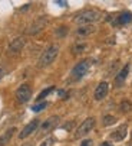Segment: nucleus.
I'll return each mask as SVG.
<instances>
[{"mask_svg":"<svg viewBox=\"0 0 132 146\" xmlns=\"http://www.w3.org/2000/svg\"><path fill=\"white\" fill-rule=\"evenodd\" d=\"M101 17H102V13L99 10L89 9V10H83V12L78 13L73 20L78 25H80V26H88V25H92V23L99 22Z\"/></svg>","mask_w":132,"mask_h":146,"instance_id":"nucleus-1","label":"nucleus"},{"mask_svg":"<svg viewBox=\"0 0 132 146\" xmlns=\"http://www.w3.org/2000/svg\"><path fill=\"white\" fill-rule=\"evenodd\" d=\"M58 54H59V46H58V45H52V46H49L45 52L42 54V56H40V59H39V62H37L39 68L49 67L52 62L56 59Z\"/></svg>","mask_w":132,"mask_h":146,"instance_id":"nucleus-2","label":"nucleus"},{"mask_svg":"<svg viewBox=\"0 0 132 146\" xmlns=\"http://www.w3.org/2000/svg\"><path fill=\"white\" fill-rule=\"evenodd\" d=\"M48 22H49V19H48L46 16H40V17L35 19L33 22H32V23L27 26L26 33H27V35H37L39 32H42L43 29L46 28Z\"/></svg>","mask_w":132,"mask_h":146,"instance_id":"nucleus-3","label":"nucleus"},{"mask_svg":"<svg viewBox=\"0 0 132 146\" xmlns=\"http://www.w3.org/2000/svg\"><path fill=\"white\" fill-rule=\"evenodd\" d=\"M89 67H91V61H89V59H83V61L78 62V64L73 67L72 72H71L72 80H73V81H78V80H80L82 77H85V74L88 72Z\"/></svg>","mask_w":132,"mask_h":146,"instance_id":"nucleus-4","label":"nucleus"},{"mask_svg":"<svg viewBox=\"0 0 132 146\" xmlns=\"http://www.w3.org/2000/svg\"><path fill=\"white\" fill-rule=\"evenodd\" d=\"M95 123H96V120L93 117H88L83 123H80V126L75 132V139H79V137H83L85 135H88L95 127Z\"/></svg>","mask_w":132,"mask_h":146,"instance_id":"nucleus-5","label":"nucleus"},{"mask_svg":"<svg viewBox=\"0 0 132 146\" xmlns=\"http://www.w3.org/2000/svg\"><path fill=\"white\" fill-rule=\"evenodd\" d=\"M32 97V88L29 84H22L16 90V98L19 103H27Z\"/></svg>","mask_w":132,"mask_h":146,"instance_id":"nucleus-6","label":"nucleus"},{"mask_svg":"<svg viewBox=\"0 0 132 146\" xmlns=\"http://www.w3.org/2000/svg\"><path fill=\"white\" fill-rule=\"evenodd\" d=\"M26 45V38L23 36H19L16 39H13L12 42L9 44V48H7V52L10 55H14V54H19L22 49H23V46Z\"/></svg>","mask_w":132,"mask_h":146,"instance_id":"nucleus-7","label":"nucleus"},{"mask_svg":"<svg viewBox=\"0 0 132 146\" xmlns=\"http://www.w3.org/2000/svg\"><path fill=\"white\" fill-rule=\"evenodd\" d=\"M39 123H40V121H39L37 119H35V120H32L30 123H27L26 126H25V129L19 133V139H26V137H29V136L39 127Z\"/></svg>","mask_w":132,"mask_h":146,"instance_id":"nucleus-8","label":"nucleus"},{"mask_svg":"<svg viewBox=\"0 0 132 146\" xmlns=\"http://www.w3.org/2000/svg\"><path fill=\"white\" fill-rule=\"evenodd\" d=\"M60 121V117L59 116H50L49 119H46L45 121H43L42 124H40V132H49V130H52L53 127H56L58 126V123Z\"/></svg>","mask_w":132,"mask_h":146,"instance_id":"nucleus-9","label":"nucleus"},{"mask_svg":"<svg viewBox=\"0 0 132 146\" xmlns=\"http://www.w3.org/2000/svg\"><path fill=\"white\" fill-rule=\"evenodd\" d=\"M108 91H109V84L106 81H102V82H99L98 84V87H96V90H95V100L96 101H101V100H103L106 96H108Z\"/></svg>","mask_w":132,"mask_h":146,"instance_id":"nucleus-10","label":"nucleus"},{"mask_svg":"<svg viewBox=\"0 0 132 146\" xmlns=\"http://www.w3.org/2000/svg\"><path fill=\"white\" fill-rule=\"evenodd\" d=\"M126 135H128V126L126 124H122V126H119L116 130H114L111 133V139L115 142H121L126 137Z\"/></svg>","mask_w":132,"mask_h":146,"instance_id":"nucleus-11","label":"nucleus"},{"mask_svg":"<svg viewBox=\"0 0 132 146\" xmlns=\"http://www.w3.org/2000/svg\"><path fill=\"white\" fill-rule=\"evenodd\" d=\"M128 74H129V64H126V65H124V68L118 72V75L115 77V84L116 86H121L122 82L126 80V77H128Z\"/></svg>","mask_w":132,"mask_h":146,"instance_id":"nucleus-12","label":"nucleus"},{"mask_svg":"<svg viewBox=\"0 0 132 146\" xmlns=\"http://www.w3.org/2000/svg\"><path fill=\"white\" fill-rule=\"evenodd\" d=\"M129 22H132V13H129V12H124V13H121L119 16H118V19L115 20V25H126V23H129Z\"/></svg>","mask_w":132,"mask_h":146,"instance_id":"nucleus-13","label":"nucleus"},{"mask_svg":"<svg viewBox=\"0 0 132 146\" xmlns=\"http://www.w3.org/2000/svg\"><path fill=\"white\" fill-rule=\"evenodd\" d=\"M14 132H16V127H10L7 132H5L2 136H0V146H6L10 142L12 136L14 135Z\"/></svg>","mask_w":132,"mask_h":146,"instance_id":"nucleus-14","label":"nucleus"},{"mask_svg":"<svg viewBox=\"0 0 132 146\" xmlns=\"http://www.w3.org/2000/svg\"><path fill=\"white\" fill-rule=\"evenodd\" d=\"M95 32V26L92 25H88V26H80L76 29V35L78 36H89Z\"/></svg>","mask_w":132,"mask_h":146,"instance_id":"nucleus-15","label":"nucleus"},{"mask_svg":"<svg viewBox=\"0 0 132 146\" xmlns=\"http://www.w3.org/2000/svg\"><path fill=\"white\" fill-rule=\"evenodd\" d=\"M85 49H86V44H85V42H75L73 46H72V52H73L75 55L82 54Z\"/></svg>","mask_w":132,"mask_h":146,"instance_id":"nucleus-16","label":"nucleus"},{"mask_svg":"<svg viewBox=\"0 0 132 146\" xmlns=\"http://www.w3.org/2000/svg\"><path fill=\"white\" fill-rule=\"evenodd\" d=\"M114 123H116V117L115 116L106 114V116L102 117V124H103V126H112Z\"/></svg>","mask_w":132,"mask_h":146,"instance_id":"nucleus-17","label":"nucleus"},{"mask_svg":"<svg viewBox=\"0 0 132 146\" xmlns=\"http://www.w3.org/2000/svg\"><path fill=\"white\" fill-rule=\"evenodd\" d=\"M119 107H121V111L128 113V111H131V109H132V104H131L129 100H122V103H121Z\"/></svg>","mask_w":132,"mask_h":146,"instance_id":"nucleus-18","label":"nucleus"},{"mask_svg":"<svg viewBox=\"0 0 132 146\" xmlns=\"http://www.w3.org/2000/svg\"><path fill=\"white\" fill-rule=\"evenodd\" d=\"M53 90H55V87H48L46 90H43V91H42V93L37 96V101H40V100H43L45 97H48V96H49V94H50Z\"/></svg>","mask_w":132,"mask_h":146,"instance_id":"nucleus-19","label":"nucleus"},{"mask_svg":"<svg viewBox=\"0 0 132 146\" xmlns=\"http://www.w3.org/2000/svg\"><path fill=\"white\" fill-rule=\"evenodd\" d=\"M48 107V103H39V104H35V106L32 107V111H35V113H39V111H42V110H45Z\"/></svg>","mask_w":132,"mask_h":146,"instance_id":"nucleus-20","label":"nucleus"},{"mask_svg":"<svg viewBox=\"0 0 132 146\" xmlns=\"http://www.w3.org/2000/svg\"><path fill=\"white\" fill-rule=\"evenodd\" d=\"M66 33H68V28H66V26H62V28L56 29V35L58 36H65Z\"/></svg>","mask_w":132,"mask_h":146,"instance_id":"nucleus-21","label":"nucleus"},{"mask_svg":"<svg viewBox=\"0 0 132 146\" xmlns=\"http://www.w3.org/2000/svg\"><path fill=\"white\" fill-rule=\"evenodd\" d=\"M92 143H93V142H92L91 139H85V140L80 143V146H92Z\"/></svg>","mask_w":132,"mask_h":146,"instance_id":"nucleus-22","label":"nucleus"},{"mask_svg":"<svg viewBox=\"0 0 132 146\" xmlns=\"http://www.w3.org/2000/svg\"><path fill=\"white\" fill-rule=\"evenodd\" d=\"M50 145H52V139H46L40 146H50Z\"/></svg>","mask_w":132,"mask_h":146,"instance_id":"nucleus-23","label":"nucleus"},{"mask_svg":"<svg viewBox=\"0 0 132 146\" xmlns=\"http://www.w3.org/2000/svg\"><path fill=\"white\" fill-rule=\"evenodd\" d=\"M56 5H59V6H68V3H66V2H62V0H58V2H56Z\"/></svg>","mask_w":132,"mask_h":146,"instance_id":"nucleus-24","label":"nucleus"},{"mask_svg":"<svg viewBox=\"0 0 132 146\" xmlns=\"http://www.w3.org/2000/svg\"><path fill=\"white\" fill-rule=\"evenodd\" d=\"M101 146H112V145L108 143V142H103V143H101Z\"/></svg>","mask_w":132,"mask_h":146,"instance_id":"nucleus-25","label":"nucleus"},{"mask_svg":"<svg viewBox=\"0 0 132 146\" xmlns=\"http://www.w3.org/2000/svg\"><path fill=\"white\" fill-rule=\"evenodd\" d=\"M59 96H60V97H63V96H65V91H62V90H60V91H59Z\"/></svg>","mask_w":132,"mask_h":146,"instance_id":"nucleus-26","label":"nucleus"},{"mask_svg":"<svg viewBox=\"0 0 132 146\" xmlns=\"http://www.w3.org/2000/svg\"><path fill=\"white\" fill-rule=\"evenodd\" d=\"M2 72H3V71H2V70H0V78H2Z\"/></svg>","mask_w":132,"mask_h":146,"instance_id":"nucleus-27","label":"nucleus"},{"mask_svg":"<svg viewBox=\"0 0 132 146\" xmlns=\"http://www.w3.org/2000/svg\"><path fill=\"white\" fill-rule=\"evenodd\" d=\"M128 146H132V142H131V143H129V145H128Z\"/></svg>","mask_w":132,"mask_h":146,"instance_id":"nucleus-28","label":"nucleus"},{"mask_svg":"<svg viewBox=\"0 0 132 146\" xmlns=\"http://www.w3.org/2000/svg\"><path fill=\"white\" fill-rule=\"evenodd\" d=\"M131 137H132V133H131Z\"/></svg>","mask_w":132,"mask_h":146,"instance_id":"nucleus-29","label":"nucleus"}]
</instances>
